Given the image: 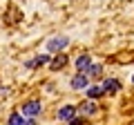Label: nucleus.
<instances>
[{
	"label": "nucleus",
	"instance_id": "obj_4",
	"mask_svg": "<svg viewBox=\"0 0 134 125\" xmlns=\"http://www.w3.org/2000/svg\"><path fill=\"white\" fill-rule=\"evenodd\" d=\"M74 116H76V107L74 105H65V107L58 110V121H67V123H69Z\"/></svg>",
	"mask_w": 134,
	"mask_h": 125
},
{
	"label": "nucleus",
	"instance_id": "obj_6",
	"mask_svg": "<svg viewBox=\"0 0 134 125\" xmlns=\"http://www.w3.org/2000/svg\"><path fill=\"white\" fill-rule=\"evenodd\" d=\"M103 89H105V94H116V92L121 89V83L116 81V78H107V81L103 83Z\"/></svg>",
	"mask_w": 134,
	"mask_h": 125
},
{
	"label": "nucleus",
	"instance_id": "obj_15",
	"mask_svg": "<svg viewBox=\"0 0 134 125\" xmlns=\"http://www.w3.org/2000/svg\"><path fill=\"white\" fill-rule=\"evenodd\" d=\"M132 83H134V76H132Z\"/></svg>",
	"mask_w": 134,
	"mask_h": 125
},
{
	"label": "nucleus",
	"instance_id": "obj_12",
	"mask_svg": "<svg viewBox=\"0 0 134 125\" xmlns=\"http://www.w3.org/2000/svg\"><path fill=\"white\" fill-rule=\"evenodd\" d=\"M100 69H103L100 65H92V67L87 69V76H98V74H100Z\"/></svg>",
	"mask_w": 134,
	"mask_h": 125
},
{
	"label": "nucleus",
	"instance_id": "obj_8",
	"mask_svg": "<svg viewBox=\"0 0 134 125\" xmlns=\"http://www.w3.org/2000/svg\"><path fill=\"white\" fill-rule=\"evenodd\" d=\"M49 58L47 56H36V58H31V60H27V67L29 69H36V67H40V65H45Z\"/></svg>",
	"mask_w": 134,
	"mask_h": 125
},
{
	"label": "nucleus",
	"instance_id": "obj_11",
	"mask_svg": "<svg viewBox=\"0 0 134 125\" xmlns=\"http://www.w3.org/2000/svg\"><path fill=\"white\" fill-rule=\"evenodd\" d=\"M23 116H25V114H11L7 123H9V125H25V118H23Z\"/></svg>",
	"mask_w": 134,
	"mask_h": 125
},
{
	"label": "nucleus",
	"instance_id": "obj_3",
	"mask_svg": "<svg viewBox=\"0 0 134 125\" xmlns=\"http://www.w3.org/2000/svg\"><path fill=\"white\" fill-rule=\"evenodd\" d=\"M23 114L29 116V118H31V116H38V114H40V103H38V101L25 103V105H23Z\"/></svg>",
	"mask_w": 134,
	"mask_h": 125
},
{
	"label": "nucleus",
	"instance_id": "obj_10",
	"mask_svg": "<svg viewBox=\"0 0 134 125\" xmlns=\"http://www.w3.org/2000/svg\"><path fill=\"white\" fill-rule=\"evenodd\" d=\"M81 112L83 114H94L96 112V105L92 101H85V103H81Z\"/></svg>",
	"mask_w": 134,
	"mask_h": 125
},
{
	"label": "nucleus",
	"instance_id": "obj_1",
	"mask_svg": "<svg viewBox=\"0 0 134 125\" xmlns=\"http://www.w3.org/2000/svg\"><path fill=\"white\" fill-rule=\"evenodd\" d=\"M67 43H69V38L67 36H54V38L47 40V45H45V49H47L49 54H58L60 49L67 47Z\"/></svg>",
	"mask_w": 134,
	"mask_h": 125
},
{
	"label": "nucleus",
	"instance_id": "obj_14",
	"mask_svg": "<svg viewBox=\"0 0 134 125\" xmlns=\"http://www.w3.org/2000/svg\"><path fill=\"white\" fill-rule=\"evenodd\" d=\"M25 125H36V121H31V118H29V121H25Z\"/></svg>",
	"mask_w": 134,
	"mask_h": 125
},
{
	"label": "nucleus",
	"instance_id": "obj_7",
	"mask_svg": "<svg viewBox=\"0 0 134 125\" xmlns=\"http://www.w3.org/2000/svg\"><path fill=\"white\" fill-rule=\"evenodd\" d=\"M87 96L90 98H98V96H103L105 94V89H103V85H92V87H87Z\"/></svg>",
	"mask_w": 134,
	"mask_h": 125
},
{
	"label": "nucleus",
	"instance_id": "obj_5",
	"mask_svg": "<svg viewBox=\"0 0 134 125\" xmlns=\"http://www.w3.org/2000/svg\"><path fill=\"white\" fill-rule=\"evenodd\" d=\"M90 67H92L90 56H85V54H83V56H78V58H76V69H78V74H85Z\"/></svg>",
	"mask_w": 134,
	"mask_h": 125
},
{
	"label": "nucleus",
	"instance_id": "obj_13",
	"mask_svg": "<svg viewBox=\"0 0 134 125\" xmlns=\"http://www.w3.org/2000/svg\"><path fill=\"white\" fill-rule=\"evenodd\" d=\"M69 125H83V118H76V116H74V118L69 121Z\"/></svg>",
	"mask_w": 134,
	"mask_h": 125
},
{
	"label": "nucleus",
	"instance_id": "obj_9",
	"mask_svg": "<svg viewBox=\"0 0 134 125\" xmlns=\"http://www.w3.org/2000/svg\"><path fill=\"white\" fill-rule=\"evenodd\" d=\"M65 65H67V56H65V54H60V56H56L52 60V69H63Z\"/></svg>",
	"mask_w": 134,
	"mask_h": 125
},
{
	"label": "nucleus",
	"instance_id": "obj_2",
	"mask_svg": "<svg viewBox=\"0 0 134 125\" xmlns=\"http://www.w3.org/2000/svg\"><path fill=\"white\" fill-rule=\"evenodd\" d=\"M69 85H72V89H87L90 87V76L87 74H76L69 81Z\"/></svg>",
	"mask_w": 134,
	"mask_h": 125
}]
</instances>
